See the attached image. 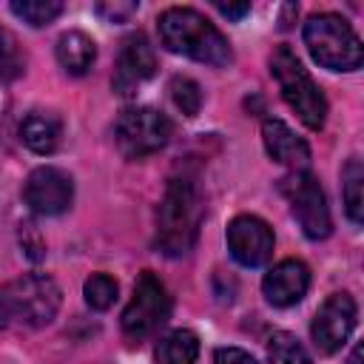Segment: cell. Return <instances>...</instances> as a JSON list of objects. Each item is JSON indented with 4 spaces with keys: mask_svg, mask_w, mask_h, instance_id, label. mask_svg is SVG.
<instances>
[{
    "mask_svg": "<svg viewBox=\"0 0 364 364\" xmlns=\"http://www.w3.org/2000/svg\"><path fill=\"white\" fill-rule=\"evenodd\" d=\"M60 287L46 273H26L0 287V327H46L60 310Z\"/></svg>",
    "mask_w": 364,
    "mask_h": 364,
    "instance_id": "cell-2",
    "label": "cell"
},
{
    "mask_svg": "<svg viewBox=\"0 0 364 364\" xmlns=\"http://www.w3.org/2000/svg\"><path fill=\"white\" fill-rule=\"evenodd\" d=\"M350 364H361V344H355V350L350 355Z\"/></svg>",
    "mask_w": 364,
    "mask_h": 364,
    "instance_id": "cell-27",
    "label": "cell"
},
{
    "mask_svg": "<svg viewBox=\"0 0 364 364\" xmlns=\"http://www.w3.org/2000/svg\"><path fill=\"white\" fill-rule=\"evenodd\" d=\"M267 355L273 364H313L307 350L301 347V341L293 336V333H273L270 341H267Z\"/></svg>",
    "mask_w": 364,
    "mask_h": 364,
    "instance_id": "cell-19",
    "label": "cell"
},
{
    "mask_svg": "<svg viewBox=\"0 0 364 364\" xmlns=\"http://www.w3.org/2000/svg\"><path fill=\"white\" fill-rule=\"evenodd\" d=\"M353 327H355V301H353V296L350 293H333L318 307V313L310 324V336H313V344L318 347V353L333 355L344 347Z\"/></svg>",
    "mask_w": 364,
    "mask_h": 364,
    "instance_id": "cell-9",
    "label": "cell"
},
{
    "mask_svg": "<svg viewBox=\"0 0 364 364\" xmlns=\"http://www.w3.org/2000/svg\"><path fill=\"white\" fill-rule=\"evenodd\" d=\"M270 71L282 88L284 102L296 111V117L310 131H318L327 119V100L321 88L313 82V77L307 74V68L299 63V57L287 46H279L270 57Z\"/></svg>",
    "mask_w": 364,
    "mask_h": 364,
    "instance_id": "cell-5",
    "label": "cell"
},
{
    "mask_svg": "<svg viewBox=\"0 0 364 364\" xmlns=\"http://www.w3.org/2000/svg\"><path fill=\"white\" fill-rule=\"evenodd\" d=\"M304 46L310 57L330 71H355L364 60L361 40L338 14H313L304 23Z\"/></svg>",
    "mask_w": 364,
    "mask_h": 364,
    "instance_id": "cell-4",
    "label": "cell"
},
{
    "mask_svg": "<svg viewBox=\"0 0 364 364\" xmlns=\"http://www.w3.org/2000/svg\"><path fill=\"white\" fill-rule=\"evenodd\" d=\"M213 364H259V361L239 347H219L213 353Z\"/></svg>",
    "mask_w": 364,
    "mask_h": 364,
    "instance_id": "cell-25",
    "label": "cell"
},
{
    "mask_svg": "<svg viewBox=\"0 0 364 364\" xmlns=\"http://www.w3.org/2000/svg\"><path fill=\"white\" fill-rule=\"evenodd\" d=\"M156 364H196L199 338L191 330H171L156 341Z\"/></svg>",
    "mask_w": 364,
    "mask_h": 364,
    "instance_id": "cell-17",
    "label": "cell"
},
{
    "mask_svg": "<svg viewBox=\"0 0 364 364\" xmlns=\"http://www.w3.org/2000/svg\"><path fill=\"white\" fill-rule=\"evenodd\" d=\"M171 313V296L165 290V284L151 273L142 270L136 284H134V296L122 313V333L128 341H142L145 336H151Z\"/></svg>",
    "mask_w": 364,
    "mask_h": 364,
    "instance_id": "cell-8",
    "label": "cell"
},
{
    "mask_svg": "<svg viewBox=\"0 0 364 364\" xmlns=\"http://www.w3.org/2000/svg\"><path fill=\"white\" fill-rule=\"evenodd\" d=\"M97 57V46L82 31H65L57 40V63L68 74H85Z\"/></svg>",
    "mask_w": 364,
    "mask_h": 364,
    "instance_id": "cell-16",
    "label": "cell"
},
{
    "mask_svg": "<svg viewBox=\"0 0 364 364\" xmlns=\"http://www.w3.org/2000/svg\"><path fill=\"white\" fill-rule=\"evenodd\" d=\"M307 287H310V270L299 259H284V262L273 264L267 270V276L262 279L264 299L273 307H293V304H299L304 299Z\"/></svg>",
    "mask_w": 364,
    "mask_h": 364,
    "instance_id": "cell-13",
    "label": "cell"
},
{
    "mask_svg": "<svg viewBox=\"0 0 364 364\" xmlns=\"http://www.w3.org/2000/svg\"><path fill=\"white\" fill-rule=\"evenodd\" d=\"M156 71V54L148 43L145 34H131L122 40L119 57H117V71H114V88L119 94H134L139 82L154 77Z\"/></svg>",
    "mask_w": 364,
    "mask_h": 364,
    "instance_id": "cell-12",
    "label": "cell"
},
{
    "mask_svg": "<svg viewBox=\"0 0 364 364\" xmlns=\"http://www.w3.org/2000/svg\"><path fill=\"white\" fill-rule=\"evenodd\" d=\"M11 11L26 20L28 26H48L51 20H57L63 14V3L60 0H14Z\"/></svg>",
    "mask_w": 364,
    "mask_h": 364,
    "instance_id": "cell-21",
    "label": "cell"
},
{
    "mask_svg": "<svg viewBox=\"0 0 364 364\" xmlns=\"http://www.w3.org/2000/svg\"><path fill=\"white\" fill-rule=\"evenodd\" d=\"M97 11H100L108 23H119V20H128V17L136 11V3H100Z\"/></svg>",
    "mask_w": 364,
    "mask_h": 364,
    "instance_id": "cell-24",
    "label": "cell"
},
{
    "mask_svg": "<svg viewBox=\"0 0 364 364\" xmlns=\"http://www.w3.org/2000/svg\"><path fill=\"white\" fill-rule=\"evenodd\" d=\"M23 199L40 216H60L63 210H68V205L74 199V182L60 168L43 165V168H34L28 173L26 188H23Z\"/></svg>",
    "mask_w": 364,
    "mask_h": 364,
    "instance_id": "cell-10",
    "label": "cell"
},
{
    "mask_svg": "<svg viewBox=\"0 0 364 364\" xmlns=\"http://www.w3.org/2000/svg\"><path fill=\"white\" fill-rule=\"evenodd\" d=\"M228 250L245 267H262L273 256V230L264 219L242 213L228 225Z\"/></svg>",
    "mask_w": 364,
    "mask_h": 364,
    "instance_id": "cell-11",
    "label": "cell"
},
{
    "mask_svg": "<svg viewBox=\"0 0 364 364\" xmlns=\"http://www.w3.org/2000/svg\"><path fill=\"white\" fill-rule=\"evenodd\" d=\"M361 185H364V168L358 159H350L344 165V208H347V216L361 225L364 219V199H361Z\"/></svg>",
    "mask_w": 364,
    "mask_h": 364,
    "instance_id": "cell-18",
    "label": "cell"
},
{
    "mask_svg": "<svg viewBox=\"0 0 364 364\" xmlns=\"http://www.w3.org/2000/svg\"><path fill=\"white\" fill-rule=\"evenodd\" d=\"M202 205L191 179H171L156 208V247L165 256H185L199 233Z\"/></svg>",
    "mask_w": 364,
    "mask_h": 364,
    "instance_id": "cell-3",
    "label": "cell"
},
{
    "mask_svg": "<svg viewBox=\"0 0 364 364\" xmlns=\"http://www.w3.org/2000/svg\"><path fill=\"white\" fill-rule=\"evenodd\" d=\"M171 139V119L156 108H125L117 119V148L128 159H142L165 148Z\"/></svg>",
    "mask_w": 364,
    "mask_h": 364,
    "instance_id": "cell-7",
    "label": "cell"
},
{
    "mask_svg": "<svg viewBox=\"0 0 364 364\" xmlns=\"http://www.w3.org/2000/svg\"><path fill=\"white\" fill-rule=\"evenodd\" d=\"M282 193L290 202V210L299 222V228L304 230L307 239H327L333 230V219H330V208L324 199V191L318 185V179L307 171H293L284 179H279Z\"/></svg>",
    "mask_w": 364,
    "mask_h": 364,
    "instance_id": "cell-6",
    "label": "cell"
},
{
    "mask_svg": "<svg viewBox=\"0 0 364 364\" xmlns=\"http://www.w3.org/2000/svg\"><path fill=\"white\" fill-rule=\"evenodd\" d=\"M156 28H159V43L173 54H185L196 63H208L216 68L233 60L225 34L196 9H182V6L165 9L156 20Z\"/></svg>",
    "mask_w": 364,
    "mask_h": 364,
    "instance_id": "cell-1",
    "label": "cell"
},
{
    "mask_svg": "<svg viewBox=\"0 0 364 364\" xmlns=\"http://www.w3.org/2000/svg\"><path fill=\"white\" fill-rule=\"evenodd\" d=\"M216 11L225 14V17L239 20V17H245L250 11V3H216Z\"/></svg>",
    "mask_w": 364,
    "mask_h": 364,
    "instance_id": "cell-26",
    "label": "cell"
},
{
    "mask_svg": "<svg viewBox=\"0 0 364 364\" xmlns=\"http://www.w3.org/2000/svg\"><path fill=\"white\" fill-rule=\"evenodd\" d=\"M117 290L119 287L108 273H91L82 284V296L91 310H108L117 301Z\"/></svg>",
    "mask_w": 364,
    "mask_h": 364,
    "instance_id": "cell-22",
    "label": "cell"
},
{
    "mask_svg": "<svg viewBox=\"0 0 364 364\" xmlns=\"http://www.w3.org/2000/svg\"><path fill=\"white\" fill-rule=\"evenodd\" d=\"M26 68V54L17 43V37L0 26V85L17 80Z\"/></svg>",
    "mask_w": 364,
    "mask_h": 364,
    "instance_id": "cell-20",
    "label": "cell"
},
{
    "mask_svg": "<svg viewBox=\"0 0 364 364\" xmlns=\"http://www.w3.org/2000/svg\"><path fill=\"white\" fill-rule=\"evenodd\" d=\"M60 136H63V125L48 111H28L20 122V139L34 154H51L60 145Z\"/></svg>",
    "mask_w": 364,
    "mask_h": 364,
    "instance_id": "cell-15",
    "label": "cell"
},
{
    "mask_svg": "<svg viewBox=\"0 0 364 364\" xmlns=\"http://www.w3.org/2000/svg\"><path fill=\"white\" fill-rule=\"evenodd\" d=\"M262 142H264V151L270 159L287 165L290 171H304L307 162H310V148L301 136H296L290 131L287 122L276 119V117H267L262 122Z\"/></svg>",
    "mask_w": 364,
    "mask_h": 364,
    "instance_id": "cell-14",
    "label": "cell"
},
{
    "mask_svg": "<svg viewBox=\"0 0 364 364\" xmlns=\"http://www.w3.org/2000/svg\"><path fill=\"white\" fill-rule=\"evenodd\" d=\"M168 91H171L173 105H176L185 117H196V114H199L202 91H199V85H196L191 77H173L171 85H168Z\"/></svg>",
    "mask_w": 364,
    "mask_h": 364,
    "instance_id": "cell-23",
    "label": "cell"
}]
</instances>
